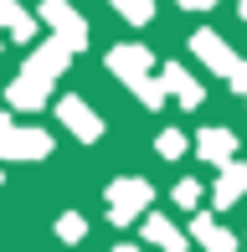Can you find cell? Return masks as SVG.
I'll return each mask as SVG.
<instances>
[{"label": "cell", "instance_id": "7", "mask_svg": "<svg viewBox=\"0 0 247 252\" xmlns=\"http://www.w3.org/2000/svg\"><path fill=\"white\" fill-rule=\"evenodd\" d=\"M196 52L206 57V62H216V67H227V72H232V57H227V47H221L216 36H206V31H201V36H196Z\"/></svg>", "mask_w": 247, "mask_h": 252}, {"label": "cell", "instance_id": "11", "mask_svg": "<svg viewBox=\"0 0 247 252\" xmlns=\"http://www.w3.org/2000/svg\"><path fill=\"white\" fill-rule=\"evenodd\" d=\"M0 21H5V26H10V31H16V36H31V21H26V16H21V10H16V5H10V0H0Z\"/></svg>", "mask_w": 247, "mask_h": 252}, {"label": "cell", "instance_id": "4", "mask_svg": "<svg viewBox=\"0 0 247 252\" xmlns=\"http://www.w3.org/2000/svg\"><path fill=\"white\" fill-rule=\"evenodd\" d=\"M47 16L57 21V31H62V41H67V47H83V21H77L72 10L62 5V0H47Z\"/></svg>", "mask_w": 247, "mask_h": 252}, {"label": "cell", "instance_id": "16", "mask_svg": "<svg viewBox=\"0 0 247 252\" xmlns=\"http://www.w3.org/2000/svg\"><path fill=\"white\" fill-rule=\"evenodd\" d=\"M242 16H247V0H242Z\"/></svg>", "mask_w": 247, "mask_h": 252}, {"label": "cell", "instance_id": "5", "mask_svg": "<svg viewBox=\"0 0 247 252\" xmlns=\"http://www.w3.org/2000/svg\"><path fill=\"white\" fill-rule=\"evenodd\" d=\"M108 62H114V72H129V83H144V67H150V57H144L139 47H129V52H114V57H108Z\"/></svg>", "mask_w": 247, "mask_h": 252}, {"label": "cell", "instance_id": "13", "mask_svg": "<svg viewBox=\"0 0 247 252\" xmlns=\"http://www.w3.org/2000/svg\"><path fill=\"white\" fill-rule=\"evenodd\" d=\"M114 5H119L124 16H129V21H150V10H154L150 0H114Z\"/></svg>", "mask_w": 247, "mask_h": 252}, {"label": "cell", "instance_id": "3", "mask_svg": "<svg viewBox=\"0 0 247 252\" xmlns=\"http://www.w3.org/2000/svg\"><path fill=\"white\" fill-rule=\"evenodd\" d=\"M62 119H67V129H72V134H83V139H98V134H103L98 113H93V108H83L77 98H67V103H62Z\"/></svg>", "mask_w": 247, "mask_h": 252}, {"label": "cell", "instance_id": "10", "mask_svg": "<svg viewBox=\"0 0 247 252\" xmlns=\"http://www.w3.org/2000/svg\"><path fill=\"white\" fill-rule=\"evenodd\" d=\"M201 155L227 159V155H232V134H201Z\"/></svg>", "mask_w": 247, "mask_h": 252}, {"label": "cell", "instance_id": "12", "mask_svg": "<svg viewBox=\"0 0 247 252\" xmlns=\"http://www.w3.org/2000/svg\"><path fill=\"white\" fill-rule=\"evenodd\" d=\"M150 237H154V242H165V252H181V232H175V226H165L160 216L150 221Z\"/></svg>", "mask_w": 247, "mask_h": 252}, {"label": "cell", "instance_id": "8", "mask_svg": "<svg viewBox=\"0 0 247 252\" xmlns=\"http://www.w3.org/2000/svg\"><path fill=\"white\" fill-rule=\"evenodd\" d=\"M196 237H201V242H206L211 252H232V237H227V232H216V226H211L206 216L196 221Z\"/></svg>", "mask_w": 247, "mask_h": 252}, {"label": "cell", "instance_id": "6", "mask_svg": "<svg viewBox=\"0 0 247 252\" xmlns=\"http://www.w3.org/2000/svg\"><path fill=\"white\" fill-rule=\"evenodd\" d=\"M165 88H170L181 103H201V88H190V77L181 72V67H165Z\"/></svg>", "mask_w": 247, "mask_h": 252}, {"label": "cell", "instance_id": "9", "mask_svg": "<svg viewBox=\"0 0 247 252\" xmlns=\"http://www.w3.org/2000/svg\"><path fill=\"white\" fill-rule=\"evenodd\" d=\"M242 186H247V165H232V170H227V180H221V190H216V206H227Z\"/></svg>", "mask_w": 247, "mask_h": 252}, {"label": "cell", "instance_id": "1", "mask_svg": "<svg viewBox=\"0 0 247 252\" xmlns=\"http://www.w3.org/2000/svg\"><path fill=\"white\" fill-rule=\"evenodd\" d=\"M0 150L16 155V159H21V155H47L52 139H47V134H21L10 119H0Z\"/></svg>", "mask_w": 247, "mask_h": 252}, {"label": "cell", "instance_id": "2", "mask_svg": "<svg viewBox=\"0 0 247 252\" xmlns=\"http://www.w3.org/2000/svg\"><path fill=\"white\" fill-rule=\"evenodd\" d=\"M108 201H114V221H129V216L150 201V186H144V180H124V186L108 190Z\"/></svg>", "mask_w": 247, "mask_h": 252}, {"label": "cell", "instance_id": "14", "mask_svg": "<svg viewBox=\"0 0 247 252\" xmlns=\"http://www.w3.org/2000/svg\"><path fill=\"white\" fill-rule=\"evenodd\" d=\"M185 144H181V134H160V155H181Z\"/></svg>", "mask_w": 247, "mask_h": 252}, {"label": "cell", "instance_id": "15", "mask_svg": "<svg viewBox=\"0 0 247 252\" xmlns=\"http://www.w3.org/2000/svg\"><path fill=\"white\" fill-rule=\"evenodd\" d=\"M181 5H211V0H181Z\"/></svg>", "mask_w": 247, "mask_h": 252}]
</instances>
